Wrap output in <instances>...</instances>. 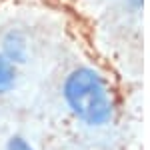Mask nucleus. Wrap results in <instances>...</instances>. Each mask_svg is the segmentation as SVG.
I'll use <instances>...</instances> for the list:
<instances>
[{
	"label": "nucleus",
	"instance_id": "nucleus-1",
	"mask_svg": "<svg viewBox=\"0 0 150 150\" xmlns=\"http://www.w3.org/2000/svg\"><path fill=\"white\" fill-rule=\"evenodd\" d=\"M64 100L84 124L102 126L112 118V100L104 78L92 68H76L64 80Z\"/></svg>",
	"mask_w": 150,
	"mask_h": 150
},
{
	"label": "nucleus",
	"instance_id": "nucleus-2",
	"mask_svg": "<svg viewBox=\"0 0 150 150\" xmlns=\"http://www.w3.org/2000/svg\"><path fill=\"white\" fill-rule=\"evenodd\" d=\"M2 54L14 64H22L28 60V38L20 30H10L2 38Z\"/></svg>",
	"mask_w": 150,
	"mask_h": 150
},
{
	"label": "nucleus",
	"instance_id": "nucleus-3",
	"mask_svg": "<svg viewBox=\"0 0 150 150\" xmlns=\"http://www.w3.org/2000/svg\"><path fill=\"white\" fill-rule=\"evenodd\" d=\"M16 84V64L0 54V94L10 92Z\"/></svg>",
	"mask_w": 150,
	"mask_h": 150
},
{
	"label": "nucleus",
	"instance_id": "nucleus-4",
	"mask_svg": "<svg viewBox=\"0 0 150 150\" xmlns=\"http://www.w3.org/2000/svg\"><path fill=\"white\" fill-rule=\"evenodd\" d=\"M6 150H34L30 146V142L28 140H24L22 136H12L8 140V144H6Z\"/></svg>",
	"mask_w": 150,
	"mask_h": 150
},
{
	"label": "nucleus",
	"instance_id": "nucleus-5",
	"mask_svg": "<svg viewBox=\"0 0 150 150\" xmlns=\"http://www.w3.org/2000/svg\"><path fill=\"white\" fill-rule=\"evenodd\" d=\"M126 2L134 8V10H138V8H142V2H144V0H126Z\"/></svg>",
	"mask_w": 150,
	"mask_h": 150
}]
</instances>
